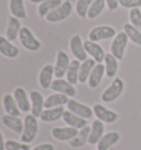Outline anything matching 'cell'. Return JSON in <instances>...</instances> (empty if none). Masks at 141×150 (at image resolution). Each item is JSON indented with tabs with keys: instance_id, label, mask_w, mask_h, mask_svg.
Wrapping results in <instances>:
<instances>
[{
	"instance_id": "1",
	"label": "cell",
	"mask_w": 141,
	"mask_h": 150,
	"mask_svg": "<svg viewBox=\"0 0 141 150\" xmlns=\"http://www.w3.org/2000/svg\"><path fill=\"white\" fill-rule=\"evenodd\" d=\"M23 132L21 134V141L24 144H31L38 135L39 125L37 117L32 114H29L24 117Z\"/></svg>"
},
{
	"instance_id": "2",
	"label": "cell",
	"mask_w": 141,
	"mask_h": 150,
	"mask_svg": "<svg viewBox=\"0 0 141 150\" xmlns=\"http://www.w3.org/2000/svg\"><path fill=\"white\" fill-rule=\"evenodd\" d=\"M123 88H125L123 81L121 79H119V77H116L111 82V84L103 92V94H102V100H103L104 103L115 102L117 98H119V96L122 94Z\"/></svg>"
},
{
	"instance_id": "3",
	"label": "cell",
	"mask_w": 141,
	"mask_h": 150,
	"mask_svg": "<svg viewBox=\"0 0 141 150\" xmlns=\"http://www.w3.org/2000/svg\"><path fill=\"white\" fill-rule=\"evenodd\" d=\"M73 10V6L70 0H65L62 2V5H60L57 8L54 10H52L50 13L45 17V20L47 22H60L67 19L72 13Z\"/></svg>"
},
{
	"instance_id": "4",
	"label": "cell",
	"mask_w": 141,
	"mask_h": 150,
	"mask_svg": "<svg viewBox=\"0 0 141 150\" xmlns=\"http://www.w3.org/2000/svg\"><path fill=\"white\" fill-rule=\"evenodd\" d=\"M19 40L21 45L28 51H38L41 47V42L34 37L32 31L27 27H22L19 33Z\"/></svg>"
},
{
	"instance_id": "5",
	"label": "cell",
	"mask_w": 141,
	"mask_h": 150,
	"mask_svg": "<svg viewBox=\"0 0 141 150\" xmlns=\"http://www.w3.org/2000/svg\"><path fill=\"white\" fill-rule=\"evenodd\" d=\"M128 35L125 33V31H121L116 34L114 38L113 42L110 44V53L113 54L117 60H122L125 55V51L128 45Z\"/></svg>"
},
{
	"instance_id": "6",
	"label": "cell",
	"mask_w": 141,
	"mask_h": 150,
	"mask_svg": "<svg viewBox=\"0 0 141 150\" xmlns=\"http://www.w3.org/2000/svg\"><path fill=\"white\" fill-rule=\"evenodd\" d=\"M116 30L110 25H98L95 27L88 33V40L93 42H99L103 40H109L116 37Z\"/></svg>"
},
{
	"instance_id": "7",
	"label": "cell",
	"mask_w": 141,
	"mask_h": 150,
	"mask_svg": "<svg viewBox=\"0 0 141 150\" xmlns=\"http://www.w3.org/2000/svg\"><path fill=\"white\" fill-rule=\"evenodd\" d=\"M70 50L72 52V54L74 55L76 60L83 62L85 60H87V52L84 47V42L82 41V39L78 34H75L70 38Z\"/></svg>"
},
{
	"instance_id": "8",
	"label": "cell",
	"mask_w": 141,
	"mask_h": 150,
	"mask_svg": "<svg viewBox=\"0 0 141 150\" xmlns=\"http://www.w3.org/2000/svg\"><path fill=\"white\" fill-rule=\"evenodd\" d=\"M67 109L72 112L73 114H75L80 117L84 118V119H90L94 115V110L93 108H90V106L82 104L80 102H77L75 99H70L67 103Z\"/></svg>"
},
{
	"instance_id": "9",
	"label": "cell",
	"mask_w": 141,
	"mask_h": 150,
	"mask_svg": "<svg viewBox=\"0 0 141 150\" xmlns=\"http://www.w3.org/2000/svg\"><path fill=\"white\" fill-rule=\"evenodd\" d=\"M70 63V61L68 55L64 51L60 50L56 54V62L54 65V76L56 79H63L64 75H66L67 70H68Z\"/></svg>"
},
{
	"instance_id": "10",
	"label": "cell",
	"mask_w": 141,
	"mask_h": 150,
	"mask_svg": "<svg viewBox=\"0 0 141 150\" xmlns=\"http://www.w3.org/2000/svg\"><path fill=\"white\" fill-rule=\"evenodd\" d=\"M93 110H94V115L97 117V119L102 120L103 122H106V124H113V122H117L118 117H119L116 112L110 110L100 104H95L93 106Z\"/></svg>"
},
{
	"instance_id": "11",
	"label": "cell",
	"mask_w": 141,
	"mask_h": 150,
	"mask_svg": "<svg viewBox=\"0 0 141 150\" xmlns=\"http://www.w3.org/2000/svg\"><path fill=\"white\" fill-rule=\"evenodd\" d=\"M51 89L54 91L55 93L64 94L68 97H73L76 95V89L74 85H72L67 80H63V79H56L53 81L51 85Z\"/></svg>"
},
{
	"instance_id": "12",
	"label": "cell",
	"mask_w": 141,
	"mask_h": 150,
	"mask_svg": "<svg viewBox=\"0 0 141 150\" xmlns=\"http://www.w3.org/2000/svg\"><path fill=\"white\" fill-rule=\"evenodd\" d=\"M84 47L87 52V54L92 56V59H94L96 63H103L105 60V56H106V53L98 43L93 42L90 40H86V41H84Z\"/></svg>"
},
{
	"instance_id": "13",
	"label": "cell",
	"mask_w": 141,
	"mask_h": 150,
	"mask_svg": "<svg viewBox=\"0 0 141 150\" xmlns=\"http://www.w3.org/2000/svg\"><path fill=\"white\" fill-rule=\"evenodd\" d=\"M78 134V129L73 127H55L52 129V136L59 141H70Z\"/></svg>"
},
{
	"instance_id": "14",
	"label": "cell",
	"mask_w": 141,
	"mask_h": 150,
	"mask_svg": "<svg viewBox=\"0 0 141 150\" xmlns=\"http://www.w3.org/2000/svg\"><path fill=\"white\" fill-rule=\"evenodd\" d=\"M30 99H31V112L33 116L40 118L42 112L44 110V100L42 94L38 91L30 92Z\"/></svg>"
},
{
	"instance_id": "15",
	"label": "cell",
	"mask_w": 141,
	"mask_h": 150,
	"mask_svg": "<svg viewBox=\"0 0 141 150\" xmlns=\"http://www.w3.org/2000/svg\"><path fill=\"white\" fill-rule=\"evenodd\" d=\"M53 76H54V66L51 64L44 65L40 71L39 74V83L40 86L44 89L51 88V85L53 83Z\"/></svg>"
},
{
	"instance_id": "16",
	"label": "cell",
	"mask_w": 141,
	"mask_h": 150,
	"mask_svg": "<svg viewBox=\"0 0 141 150\" xmlns=\"http://www.w3.org/2000/svg\"><path fill=\"white\" fill-rule=\"evenodd\" d=\"M13 97L21 112H29L31 110V102L29 100L27 92L22 87H17L13 91Z\"/></svg>"
},
{
	"instance_id": "17",
	"label": "cell",
	"mask_w": 141,
	"mask_h": 150,
	"mask_svg": "<svg viewBox=\"0 0 141 150\" xmlns=\"http://www.w3.org/2000/svg\"><path fill=\"white\" fill-rule=\"evenodd\" d=\"M1 122L5 125L7 128H9L11 130L18 134V135H21L23 132V127H24V122L23 120H21L19 117L17 116H11V115H8L6 114L1 117Z\"/></svg>"
},
{
	"instance_id": "18",
	"label": "cell",
	"mask_w": 141,
	"mask_h": 150,
	"mask_svg": "<svg viewBox=\"0 0 141 150\" xmlns=\"http://www.w3.org/2000/svg\"><path fill=\"white\" fill-rule=\"evenodd\" d=\"M62 118H63V120L67 126L76 128L78 130L87 126V119H84V118L77 116L72 112H70L68 109L63 112V117Z\"/></svg>"
},
{
	"instance_id": "19",
	"label": "cell",
	"mask_w": 141,
	"mask_h": 150,
	"mask_svg": "<svg viewBox=\"0 0 141 150\" xmlns=\"http://www.w3.org/2000/svg\"><path fill=\"white\" fill-rule=\"evenodd\" d=\"M19 49L13 45L11 41H9L6 37L0 35V54L8 59H14L19 55Z\"/></svg>"
},
{
	"instance_id": "20",
	"label": "cell",
	"mask_w": 141,
	"mask_h": 150,
	"mask_svg": "<svg viewBox=\"0 0 141 150\" xmlns=\"http://www.w3.org/2000/svg\"><path fill=\"white\" fill-rule=\"evenodd\" d=\"M120 139V134L117 131H110L105 134L97 144V150H109Z\"/></svg>"
},
{
	"instance_id": "21",
	"label": "cell",
	"mask_w": 141,
	"mask_h": 150,
	"mask_svg": "<svg viewBox=\"0 0 141 150\" xmlns=\"http://www.w3.org/2000/svg\"><path fill=\"white\" fill-rule=\"evenodd\" d=\"M104 74H106L105 65H104L103 63H97L94 69H93V71H92L90 77H88V81H87L88 82V86H90V88L98 87L99 84L102 83Z\"/></svg>"
},
{
	"instance_id": "22",
	"label": "cell",
	"mask_w": 141,
	"mask_h": 150,
	"mask_svg": "<svg viewBox=\"0 0 141 150\" xmlns=\"http://www.w3.org/2000/svg\"><path fill=\"white\" fill-rule=\"evenodd\" d=\"M105 131V126L104 122L99 119H96L93 122V125L90 127V137H88V144L90 145H97L98 141L102 139Z\"/></svg>"
},
{
	"instance_id": "23",
	"label": "cell",
	"mask_w": 141,
	"mask_h": 150,
	"mask_svg": "<svg viewBox=\"0 0 141 150\" xmlns=\"http://www.w3.org/2000/svg\"><path fill=\"white\" fill-rule=\"evenodd\" d=\"M68 96L61 93H54L52 95H49L44 100V108H54L61 107L64 105H67L68 103Z\"/></svg>"
},
{
	"instance_id": "24",
	"label": "cell",
	"mask_w": 141,
	"mask_h": 150,
	"mask_svg": "<svg viewBox=\"0 0 141 150\" xmlns=\"http://www.w3.org/2000/svg\"><path fill=\"white\" fill-rule=\"evenodd\" d=\"M21 22H20V19L16 18V17H10L8 20V27L6 30V38L9 40V41H14L17 40V38L19 37L20 30H21Z\"/></svg>"
},
{
	"instance_id": "25",
	"label": "cell",
	"mask_w": 141,
	"mask_h": 150,
	"mask_svg": "<svg viewBox=\"0 0 141 150\" xmlns=\"http://www.w3.org/2000/svg\"><path fill=\"white\" fill-rule=\"evenodd\" d=\"M64 112L65 110H64L63 106H61V107H54V108H44V110H43L41 116H40V119L44 122H56L60 118L63 117V112Z\"/></svg>"
},
{
	"instance_id": "26",
	"label": "cell",
	"mask_w": 141,
	"mask_h": 150,
	"mask_svg": "<svg viewBox=\"0 0 141 150\" xmlns=\"http://www.w3.org/2000/svg\"><path fill=\"white\" fill-rule=\"evenodd\" d=\"M2 105H4V109L8 115L11 116H17L19 117L21 110L19 109L17 102L14 99L13 95H10V94H6L2 98Z\"/></svg>"
},
{
	"instance_id": "27",
	"label": "cell",
	"mask_w": 141,
	"mask_h": 150,
	"mask_svg": "<svg viewBox=\"0 0 141 150\" xmlns=\"http://www.w3.org/2000/svg\"><path fill=\"white\" fill-rule=\"evenodd\" d=\"M96 64L97 63L94 59H87L80 63V74H78V82L80 83H85L88 81V77H90V73H92V71Z\"/></svg>"
},
{
	"instance_id": "28",
	"label": "cell",
	"mask_w": 141,
	"mask_h": 150,
	"mask_svg": "<svg viewBox=\"0 0 141 150\" xmlns=\"http://www.w3.org/2000/svg\"><path fill=\"white\" fill-rule=\"evenodd\" d=\"M90 127L86 126L84 128L80 129L77 136L75 138H73L70 142V146L72 148H80L86 144L88 142V137H90Z\"/></svg>"
},
{
	"instance_id": "29",
	"label": "cell",
	"mask_w": 141,
	"mask_h": 150,
	"mask_svg": "<svg viewBox=\"0 0 141 150\" xmlns=\"http://www.w3.org/2000/svg\"><path fill=\"white\" fill-rule=\"evenodd\" d=\"M104 62H105V70H106L107 77L109 79L115 77L118 71V60L111 53H106Z\"/></svg>"
},
{
	"instance_id": "30",
	"label": "cell",
	"mask_w": 141,
	"mask_h": 150,
	"mask_svg": "<svg viewBox=\"0 0 141 150\" xmlns=\"http://www.w3.org/2000/svg\"><path fill=\"white\" fill-rule=\"evenodd\" d=\"M9 9L11 14L18 19L27 18V10L24 7L23 0H10Z\"/></svg>"
},
{
	"instance_id": "31",
	"label": "cell",
	"mask_w": 141,
	"mask_h": 150,
	"mask_svg": "<svg viewBox=\"0 0 141 150\" xmlns=\"http://www.w3.org/2000/svg\"><path fill=\"white\" fill-rule=\"evenodd\" d=\"M80 61L78 60H73L70 61L68 70L66 72V80L70 82L72 85H75L78 83V74H80Z\"/></svg>"
},
{
	"instance_id": "32",
	"label": "cell",
	"mask_w": 141,
	"mask_h": 150,
	"mask_svg": "<svg viewBox=\"0 0 141 150\" xmlns=\"http://www.w3.org/2000/svg\"><path fill=\"white\" fill-rule=\"evenodd\" d=\"M60 5H62V0H47L42 4H40L38 8L39 16L41 18H45L52 10L57 8Z\"/></svg>"
},
{
	"instance_id": "33",
	"label": "cell",
	"mask_w": 141,
	"mask_h": 150,
	"mask_svg": "<svg viewBox=\"0 0 141 150\" xmlns=\"http://www.w3.org/2000/svg\"><path fill=\"white\" fill-rule=\"evenodd\" d=\"M123 31L128 35V39L137 45H141V31L135 28L131 23H125Z\"/></svg>"
},
{
	"instance_id": "34",
	"label": "cell",
	"mask_w": 141,
	"mask_h": 150,
	"mask_svg": "<svg viewBox=\"0 0 141 150\" xmlns=\"http://www.w3.org/2000/svg\"><path fill=\"white\" fill-rule=\"evenodd\" d=\"M105 7H106V1L105 0H93V2L90 7V10H88V13H87V18H97L104 11Z\"/></svg>"
},
{
	"instance_id": "35",
	"label": "cell",
	"mask_w": 141,
	"mask_h": 150,
	"mask_svg": "<svg viewBox=\"0 0 141 150\" xmlns=\"http://www.w3.org/2000/svg\"><path fill=\"white\" fill-rule=\"evenodd\" d=\"M93 2V0H77L75 6V10L77 16L82 19L87 18V13H88V10L90 7Z\"/></svg>"
},
{
	"instance_id": "36",
	"label": "cell",
	"mask_w": 141,
	"mask_h": 150,
	"mask_svg": "<svg viewBox=\"0 0 141 150\" xmlns=\"http://www.w3.org/2000/svg\"><path fill=\"white\" fill-rule=\"evenodd\" d=\"M129 19L130 23L141 31V10L139 8H135L129 11Z\"/></svg>"
},
{
	"instance_id": "37",
	"label": "cell",
	"mask_w": 141,
	"mask_h": 150,
	"mask_svg": "<svg viewBox=\"0 0 141 150\" xmlns=\"http://www.w3.org/2000/svg\"><path fill=\"white\" fill-rule=\"evenodd\" d=\"M29 144L24 142H18L14 140H7L6 141V150H30Z\"/></svg>"
},
{
	"instance_id": "38",
	"label": "cell",
	"mask_w": 141,
	"mask_h": 150,
	"mask_svg": "<svg viewBox=\"0 0 141 150\" xmlns=\"http://www.w3.org/2000/svg\"><path fill=\"white\" fill-rule=\"evenodd\" d=\"M118 1H119V5L126 9L131 10L141 7V0H118Z\"/></svg>"
},
{
	"instance_id": "39",
	"label": "cell",
	"mask_w": 141,
	"mask_h": 150,
	"mask_svg": "<svg viewBox=\"0 0 141 150\" xmlns=\"http://www.w3.org/2000/svg\"><path fill=\"white\" fill-rule=\"evenodd\" d=\"M106 1V6L110 11H114L118 8L119 6V1L118 0H105Z\"/></svg>"
},
{
	"instance_id": "40",
	"label": "cell",
	"mask_w": 141,
	"mask_h": 150,
	"mask_svg": "<svg viewBox=\"0 0 141 150\" xmlns=\"http://www.w3.org/2000/svg\"><path fill=\"white\" fill-rule=\"evenodd\" d=\"M54 146L52 145V144H41V145H38L37 147H34L32 150H54Z\"/></svg>"
},
{
	"instance_id": "41",
	"label": "cell",
	"mask_w": 141,
	"mask_h": 150,
	"mask_svg": "<svg viewBox=\"0 0 141 150\" xmlns=\"http://www.w3.org/2000/svg\"><path fill=\"white\" fill-rule=\"evenodd\" d=\"M0 150H6V141L4 140L2 132L0 130Z\"/></svg>"
},
{
	"instance_id": "42",
	"label": "cell",
	"mask_w": 141,
	"mask_h": 150,
	"mask_svg": "<svg viewBox=\"0 0 141 150\" xmlns=\"http://www.w3.org/2000/svg\"><path fill=\"white\" fill-rule=\"evenodd\" d=\"M32 4H42L44 1H47V0H30Z\"/></svg>"
}]
</instances>
